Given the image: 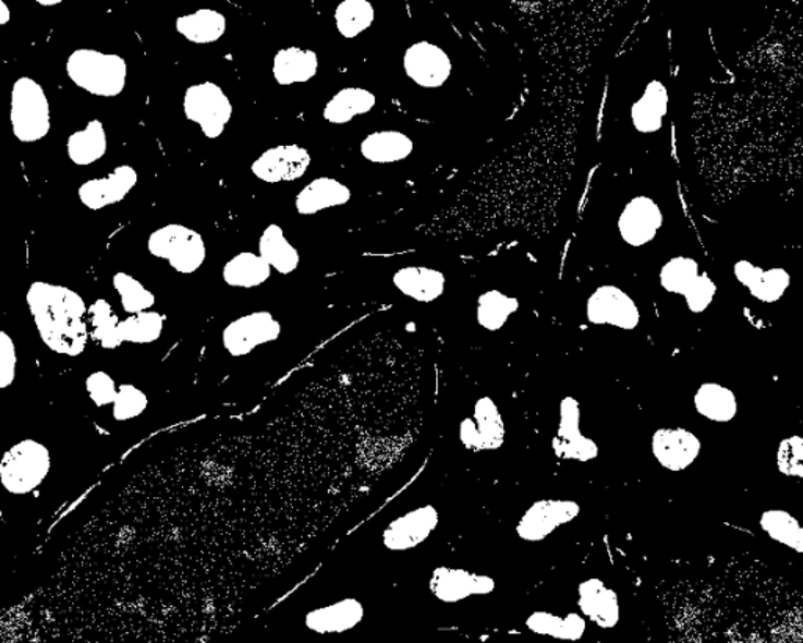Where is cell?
<instances>
[{"label": "cell", "mask_w": 803, "mask_h": 643, "mask_svg": "<svg viewBox=\"0 0 803 643\" xmlns=\"http://www.w3.org/2000/svg\"><path fill=\"white\" fill-rule=\"evenodd\" d=\"M66 151L71 162L78 167L92 166L102 159L107 153V134L102 121L92 120L85 129L71 134Z\"/></svg>", "instance_id": "29"}, {"label": "cell", "mask_w": 803, "mask_h": 643, "mask_svg": "<svg viewBox=\"0 0 803 643\" xmlns=\"http://www.w3.org/2000/svg\"><path fill=\"white\" fill-rule=\"evenodd\" d=\"M527 630L534 634L558 639V641L576 642L583 639L587 621L581 614H569L560 617L556 614L537 610L526 618Z\"/></svg>", "instance_id": "30"}, {"label": "cell", "mask_w": 803, "mask_h": 643, "mask_svg": "<svg viewBox=\"0 0 803 643\" xmlns=\"http://www.w3.org/2000/svg\"><path fill=\"white\" fill-rule=\"evenodd\" d=\"M378 104L380 96L377 92L362 85H350L331 96L330 101L325 104L323 117L327 123L342 126L352 123L355 118L369 116Z\"/></svg>", "instance_id": "25"}, {"label": "cell", "mask_w": 803, "mask_h": 643, "mask_svg": "<svg viewBox=\"0 0 803 643\" xmlns=\"http://www.w3.org/2000/svg\"><path fill=\"white\" fill-rule=\"evenodd\" d=\"M166 317L157 311H145L121 320L120 336L131 344H153L162 336Z\"/></svg>", "instance_id": "38"}, {"label": "cell", "mask_w": 803, "mask_h": 643, "mask_svg": "<svg viewBox=\"0 0 803 643\" xmlns=\"http://www.w3.org/2000/svg\"><path fill=\"white\" fill-rule=\"evenodd\" d=\"M462 275L446 260L434 257H406L389 260L387 288L389 295L415 305H435L449 292L463 288Z\"/></svg>", "instance_id": "5"}, {"label": "cell", "mask_w": 803, "mask_h": 643, "mask_svg": "<svg viewBox=\"0 0 803 643\" xmlns=\"http://www.w3.org/2000/svg\"><path fill=\"white\" fill-rule=\"evenodd\" d=\"M120 324L112 305L105 299H98L88 308V325L93 341L98 342L102 349L113 350L123 344L120 336Z\"/></svg>", "instance_id": "37"}, {"label": "cell", "mask_w": 803, "mask_h": 643, "mask_svg": "<svg viewBox=\"0 0 803 643\" xmlns=\"http://www.w3.org/2000/svg\"><path fill=\"white\" fill-rule=\"evenodd\" d=\"M577 606L584 618L603 630H610L619 623V595L603 579L588 578L577 585Z\"/></svg>", "instance_id": "22"}, {"label": "cell", "mask_w": 803, "mask_h": 643, "mask_svg": "<svg viewBox=\"0 0 803 643\" xmlns=\"http://www.w3.org/2000/svg\"><path fill=\"white\" fill-rule=\"evenodd\" d=\"M51 450L35 438L14 442L0 462V484L13 496H26L41 487L51 474Z\"/></svg>", "instance_id": "8"}, {"label": "cell", "mask_w": 803, "mask_h": 643, "mask_svg": "<svg viewBox=\"0 0 803 643\" xmlns=\"http://www.w3.org/2000/svg\"><path fill=\"white\" fill-rule=\"evenodd\" d=\"M185 118L202 128L203 134L214 141L223 134L233 117V104L227 93L214 82L191 85L184 95Z\"/></svg>", "instance_id": "12"}, {"label": "cell", "mask_w": 803, "mask_h": 643, "mask_svg": "<svg viewBox=\"0 0 803 643\" xmlns=\"http://www.w3.org/2000/svg\"><path fill=\"white\" fill-rule=\"evenodd\" d=\"M317 71H319V56L312 49L291 46L275 53L273 77L277 84H305L317 76Z\"/></svg>", "instance_id": "27"}, {"label": "cell", "mask_w": 803, "mask_h": 643, "mask_svg": "<svg viewBox=\"0 0 803 643\" xmlns=\"http://www.w3.org/2000/svg\"><path fill=\"white\" fill-rule=\"evenodd\" d=\"M652 450L662 468L678 473L688 470L697 460L702 442L688 428L662 427L653 434Z\"/></svg>", "instance_id": "21"}, {"label": "cell", "mask_w": 803, "mask_h": 643, "mask_svg": "<svg viewBox=\"0 0 803 643\" xmlns=\"http://www.w3.org/2000/svg\"><path fill=\"white\" fill-rule=\"evenodd\" d=\"M352 199V189L334 178H317L302 189L295 198L300 216H314L323 210L348 205Z\"/></svg>", "instance_id": "26"}, {"label": "cell", "mask_w": 803, "mask_h": 643, "mask_svg": "<svg viewBox=\"0 0 803 643\" xmlns=\"http://www.w3.org/2000/svg\"><path fill=\"white\" fill-rule=\"evenodd\" d=\"M777 468L783 476L803 482V437L781 439L777 449Z\"/></svg>", "instance_id": "42"}, {"label": "cell", "mask_w": 803, "mask_h": 643, "mask_svg": "<svg viewBox=\"0 0 803 643\" xmlns=\"http://www.w3.org/2000/svg\"><path fill=\"white\" fill-rule=\"evenodd\" d=\"M717 288L714 284L708 274H699L698 280L692 284L689 289L688 294L684 295L686 300L688 310L694 314L705 313L706 310L711 306L714 296H716Z\"/></svg>", "instance_id": "44"}, {"label": "cell", "mask_w": 803, "mask_h": 643, "mask_svg": "<svg viewBox=\"0 0 803 643\" xmlns=\"http://www.w3.org/2000/svg\"><path fill=\"white\" fill-rule=\"evenodd\" d=\"M259 256L278 274L289 275L297 270L299 250L284 238L280 225H269L259 239Z\"/></svg>", "instance_id": "31"}, {"label": "cell", "mask_w": 803, "mask_h": 643, "mask_svg": "<svg viewBox=\"0 0 803 643\" xmlns=\"http://www.w3.org/2000/svg\"><path fill=\"white\" fill-rule=\"evenodd\" d=\"M138 174L131 166H120L109 177L102 180H90L78 187V198L82 205L92 210L123 202L132 189L137 184Z\"/></svg>", "instance_id": "23"}, {"label": "cell", "mask_w": 803, "mask_h": 643, "mask_svg": "<svg viewBox=\"0 0 803 643\" xmlns=\"http://www.w3.org/2000/svg\"><path fill=\"white\" fill-rule=\"evenodd\" d=\"M790 286V271L783 269V267H772V269L763 270L758 280L749 288V292L758 302L772 305V303H777L778 300L783 299Z\"/></svg>", "instance_id": "40"}, {"label": "cell", "mask_w": 803, "mask_h": 643, "mask_svg": "<svg viewBox=\"0 0 803 643\" xmlns=\"http://www.w3.org/2000/svg\"><path fill=\"white\" fill-rule=\"evenodd\" d=\"M581 306L585 322L595 327H612L633 331L641 325L642 314L637 302L624 286L612 278L594 275L580 284Z\"/></svg>", "instance_id": "6"}, {"label": "cell", "mask_w": 803, "mask_h": 643, "mask_svg": "<svg viewBox=\"0 0 803 643\" xmlns=\"http://www.w3.org/2000/svg\"><path fill=\"white\" fill-rule=\"evenodd\" d=\"M552 450L562 460L587 463L598 457V445L581 432V403L567 396L559 407V427L552 438Z\"/></svg>", "instance_id": "18"}, {"label": "cell", "mask_w": 803, "mask_h": 643, "mask_svg": "<svg viewBox=\"0 0 803 643\" xmlns=\"http://www.w3.org/2000/svg\"><path fill=\"white\" fill-rule=\"evenodd\" d=\"M699 264L691 256H673L662 264L658 281L662 291L684 296L692 284L698 280Z\"/></svg>", "instance_id": "36"}, {"label": "cell", "mask_w": 803, "mask_h": 643, "mask_svg": "<svg viewBox=\"0 0 803 643\" xmlns=\"http://www.w3.org/2000/svg\"><path fill=\"white\" fill-rule=\"evenodd\" d=\"M476 291L471 292V313L480 330L498 333L520 313L523 296L521 283L509 278L491 277L476 281Z\"/></svg>", "instance_id": "9"}, {"label": "cell", "mask_w": 803, "mask_h": 643, "mask_svg": "<svg viewBox=\"0 0 803 643\" xmlns=\"http://www.w3.org/2000/svg\"><path fill=\"white\" fill-rule=\"evenodd\" d=\"M363 603L356 598H344L331 605L316 607L305 616V624L316 634H342L362 623Z\"/></svg>", "instance_id": "24"}, {"label": "cell", "mask_w": 803, "mask_h": 643, "mask_svg": "<svg viewBox=\"0 0 803 643\" xmlns=\"http://www.w3.org/2000/svg\"><path fill=\"white\" fill-rule=\"evenodd\" d=\"M695 409L713 423H730L738 414L737 395L730 388L706 381L695 392Z\"/></svg>", "instance_id": "28"}, {"label": "cell", "mask_w": 803, "mask_h": 643, "mask_svg": "<svg viewBox=\"0 0 803 643\" xmlns=\"http://www.w3.org/2000/svg\"><path fill=\"white\" fill-rule=\"evenodd\" d=\"M10 9L5 2H0V24H7L10 21Z\"/></svg>", "instance_id": "47"}, {"label": "cell", "mask_w": 803, "mask_h": 643, "mask_svg": "<svg viewBox=\"0 0 803 643\" xmlns=\"http://www.w3.org/2000/svg\"><path fill=\"white\" fill-rule=\"evenodd\" d=\"M272 274V267L255 253H239L231 257L223 267L224 283L231 288H258L266 283Z\"/></svg>", "instance_id": "34"}, {"label": "cell", "mask_w": 803, "mask_h": 643, "mask_svg": "<svg viewBox=\"0 0 803 643\" xmlns=\"http://www.w3.org/2000/svg\"><path fill=\"white\" fill-rule=\"evenodd\" d=\"M113 288L120 295L121 306L131 316L145 313L155 306V294L126 271H118L113 275Z\"/></svg>", "instance_id": "39"}, {"label": "cell", "mask_w": 803, "mask_h": 643, "mask_svg": "<svg viewBox=\"0 0 803 643\" xmlns=\"http://www.w3.org/2000/svg\"><path fill=\"white\" fill-rule=\"evenodd\" d=\"M10 121L13 134L23 143L42 141L51 129V107L41 85L31 77H20L12 88Z\"/></svg>", "instance_id": "10"}, {"label": "cell", "mask_w": 803, "mask_h": 643, "mask_svg": "<svg viewBox=\"0 0 803 643\" xmlns=\"http://www.w3.org/2000/svg\"><path fill=\"white\" fill-rule=\"evenodd\" d=\"M16 344L7 331H0V389H9L16 380Z\"/></svg>", "instance_id": "45"}, {"label": "cell", "mask_w": 803, "mask_h": 643, "mask_svg": "<svg viewBox=\"0 0 803 643\" xmlns=\"http://www.w3.org/2000/svg\"><path fill=\"white\" fill-rule=\"evenodd\" d=\"M177 31L195 45H210L223 37L227 32V17L217 10L202 9L187 16L178 17Z\"/></svg>", "instance_id": "32"}, {"label": "cell", "mask_w": 803, "mask_h": 643, "mask_svg": "<svg viewBox=\"0 0 803 643\" xmlns=\"http://www.w3.org/2000/svg\"><path fill=\"white\" fill-rule=\"evenodd\" d=\"M66 73L82 90L101 98H115L126 87L127 63L117 53L82 48L68 57Z\"/></svg>", "instance_id": "7"}, {"label": "cell", "mask_w": 803, "mask_h": 643, "mask_svg": "<svg viewBox=\"0 0 803 643\" xmlns=\"http://www.w3.org/2000/svg\"><path fill=\"white\" fill-rule=\"evenodd\" d=\"M463 448L473 452L496 450L506 441V424L495 400L485 396L474 403L473 414L459 425Z\"/></svg>", "instance_id": "16"}, {"label": "cell", "mask_w": 803, "mask_h": 643, "mask_svg": "<svg viewBox=\"0 0 803 643\" xmlns=\"http://www.w3.org/2000/svg\"><path fill=\"white\" fill-rule=\"evenodd\" d=\"M85 391L96 409H106L115 402L118 388L112 375L106 371H95L85 378Z\"/></svg>", "instance_id": "43"}, {"label": "cell", "mask_w": 803, "mask_h": 643, "mask_svg": "<svg viewBox=\"0 0 803 643\" xmlns=\"http://www.w3.org/2000/svg\"><path fill=\"white\" fill-rule=\"evenodd\" d=\"M463 71L459 45L446 34L409 28L401 38L389 37V84L413 98L435 95L448 101L463 87Z\"/></svg>", "instance_id": "1"}, {"label": "cell", "mask_w": 803, "mask_h": 643, "mask_svg": "<svg viewBox=\"0 0 803 643\" xmlns=\"http://www.w3.org/2000/svg\"><path fill=\"white\" fill-rule=\"evenodd\" d=\"M669 102L667 85L661 78H649L641 93L623 107V121L635 135H641V137L658 134L666 123Z\"/></svg>", "instance_id": "13"}, {"label": "cell", "mask_w": 803, "mask_h": 643, "mask_svg": "<svg viewBox=\"0 0 803 643\" xmlns=\"http://www.w3.org/2000/svg\"><path fill=\"white\" fill-rule=\"evenodd\" d=\"M377 23V7L370 0H342L334 9V24L342 38L355 39Z\"/></svg>", "instance_id": "33"}, {"label": "cell", "mask_w": 803, "mask_h": 643, "mask_svg": "<svg viewBox=\"0 0 803 643\" xmlns=\"http://www.w3.org/2000/svg\"><path fill=\"white\" fill-rule=\"evenodd\" d=\"M759 526L772 541L803 554V526L798 518L787 510L770 509L759 518Z\"/></svg>", "instance_id": "35"}, {"label": "cell", "mask_w": 803, "mask_h": 643, "mask_svg": "<svg viewBox=\"0 0 803 643\" xmlns=\"http://www.w3.org/2000/svg\"><path fill=\"white\" fill-rule=\"evenodd\" d=\"M312 166V155L300 145H280L267 149L252 163V171L258 180L277 184L292 182L305 177Z\"/></svg>", "instance_id": "20"}, {"label": "cell", "mask_w": 803, "mask_h": 643, "mask_svg": "<svg viewBox=\"0 0 803 643\" xmlns=\"http://www.w3.org/2000/svg\"><path fill=\"white\" fill-rule=\"evenodd\" d=\"M149 398L142 388L134 384H123L118 388L115 402L112 405V416L117 423H127L137 420L146 412Z\"/></svg>", "instance_id": "41"}, {"label": "cell", "mask_w": 803, "mask_h": 643, "mask_svg": "<svg viewBox=\"0 0 803 643\" xmlns=\"http://www.w3.org/2000/svg\"><path fill=\"white\" fill-rule=\"evenodd\" d=\"M763 267L755 266V264L751 263V260L742 259L738 260L737 264H734L733 267V274L734 277H737V280L739 283L744 286V288H751L753 283H755L756 280H758L759 275L763 274Z\"/></svg>", "instance_id": "46"}, {"label": "cell", "mask_w": 803, "mask_h": 643, "mask_svg": "<svg viewBox=\"0 0 803 643\" xmlns=\"http://www.w3.org/2000/svg\"><path fill=\"white\" fill-rule=\"evenodd\" d=\"M148 252L169 260L180 274L191 275L205 264L208 250L199 232L184 225L170 223L149 235Z\"/></svg>", "instance_id": "11"}, {"label": "cell", "mask_w": 803, "mask_h": 643, "mask_svg": "<svg viewBox=\"0 0 803 643\" xmlns=\"http://www.w3.org/2000/svg\"><path fill=\"white\" fill-rule=\"evenodd\" d=\"M434 129L392 118L389 126L364 135L358 145L360 156L369 166L388 168L389 180H401V174L410 177L437 155L440 141Z\"/></svg>", "instance_id": "4"}, {"label": "cell", "mask_w": 803, "mask_h": 643, "mask_svg": "<svg viewBox=\"0 0 803 643\" xmlns=\"http://www.w3.org/2000/svg\"><path fill=\"white\" fill-rule=\"evenodd\" d=\"M37 3L41 7H56L62 3V0H38Z\"/></svg>", "instance_id": "48"}, {"label": "cell", "mask_w": 803, "mask_h": 643, "mask_svg": "<svg viewBox=\"0 0 803 643\" xmlns=\"http://www.w3.org/2000/svg\"><path fill=\"white\" fill-rule=\"evenodd\" d=\"M428 589L438 602L457 605L471 596H487L496 591V582L487 574L465 568L438 567L431 573Z\"/></svg>", "instance_id": "19"}, {"label": "cell", "mask_w": 803, "mask_h": 643, "mask_svg": "<svg viewBox=\"0 0 803 643\" xmlns=\"http://www.w3.org/2000/svg\"><path fill=\"white\" fill-rule=\"evenodd\" d=\"M281 324L269 311H255L239 317L224 327L221 333L223 348L234 359L250 355L260 345L277 341L281 336Z\"/></svg>", "instance_id": "14"}, {"label": "cell", "mask_w": 803, "mask_h": 643, "mask_svg": "<svg viewBox=\"0 0 803 643\" xmlns=\"http://www.w3.org/2000/svg\"><path fill=\"white\" fill-rule=\"evenodd\" d=\"M27 305L46 348L66 356L84 352L88 342V308L76 291L35 281L28 288Z\"/></svg>", "instance_id": "3"}, {"label": "cell", "mask_w": 803, "mask_h": 643, "mask_svg": "<svg viewBox=\"0 0 803 643\" xmlns=\"http://www.w3.org/2000/svg\"><path fill=\"white\" fill-rule=\"evenodd\" d=\"M581 506L570 499H542L521 514L515 532L527 543L545 542L552 532L576 520Z\"/></svg>", "instance_id": "15"}, {"label": "cell", "mask_w": 803, "mask_h": 643, "mask_svg": "<svg viewBox=\"0 0 803 643\" xmlns=\"http://www.w3.org/2000/svg\"><path fill=\"white\" fill-rule=\"evenodd\" d=\"M440 524V512L431 504L415 507L409 512L394 518L385 527L381 542L389 551H412L423 545L437 531Z\"/></svg>", "instance_id": "17"}, {"label": "cell", "mask_w": 803, "mask_h": 643, "mask_svg": "<svg viewBox=\"0 0 803 643\" xmlns=\"http://www.w3.org/2000/svg\"><path fill=\"white\" fill-rule=\"evenodd\" d=\"M583 244L596 256L603 248L642 250L658 239L666 221L661 205L647 193L609 192L601 185L592 193L584 217Z\"/></svg>", "instance_id": "2"}]
</instances>
